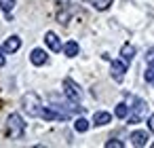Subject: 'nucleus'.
Here are the masks:
<instances>
[{
  "mask_svg": "<svg viewBox=\"0 0 154 148\" xmlns=\"http://www.w3.org/2000/svg\"><path fill=\"white\" fill-rule=\"evenodd\" d=\"M110 72H112V78H114V80H122V78H125V72H127V61L114 59L112 66H110Z\"/></svg>",
  "mask_w": 154,
  "mask_h": 148,
  "instance_id": "5",
  "label": "nucleus"
},
{
  "mask_svg": "<svg viewBox=\"0 0 154 148\" xmlns=\"http://www.w3.org/2000/svg\"><path fill=\"white\" fill-rule=\"evenodd\" d=\"M131 142H133V146H146L148 144V133L146 131H133Z\"/></svg>",
  "mask_w": 154,
  "mask_h": 148,
  "instance_id": "11",
  "label": "nucleus"
},
{
  "mask_svg": "<svg viewBox=\"0 0 154 148\" xmlns=\"http://www.w3.org/2000/svg\"><path fill=\"white\" fill-rule=\"evenodd\" d=\"M106 146H108V148H122L125 144H122L120 140H108V142H106Z\"/></svg>",
  "mask_w": 154,
  "mask_h": 148,
  "instance_id": "18",
  "label": "nucleus"
},
{
  "mask_svg": "<svg viewBox=\"0 0 154 148\" xmlns=\"http://www.w3.org/2000/svg\"><path fill=\"white\" fill-rule=\"evenodd\" d=\"M89 2L97 9V11H106V9H110V5H112V0H89Z\"/></svg>",
  "mask_w": 154,
  "mask_h": 148,
  "instance_id": "14",
  "label": "nucleus"
},
{
  "mask_svg": "<svg viewBox=\"0 0 154 148\" xmlns=\"http://www.w3.org/2000/svg\"><path fill=\"white\" fill-rule=\"evenodd\" d=\"M63 93L70 102H80L82 99V89L78 87V83H74L72 78H66L63 80Z\"/></svg>",
  "mask_w": 154,
  "mask_h": 148,
  "instance_id": "3",
  "label": "nucleus"
},
{
  "mask_svg": "<svg viewBox=\"0 0 154 148\" xmlns=\"http://www.w3.org/2000/svg\"><path fill=\"white\" fill-rule=\"evenodd\" d=\"M74 129H76L78 133H85V131L89 129V121H87L85 116H80V118H76V123H74Z\"/></svg>",
  "mask_w": 154,
  "mask_h": 148,
  "instance_id": "13",
  "label": "nucleus"
},
{
  "mask_svg": "<svg viewBox=\"0 0 154 148\" xmlns=\"http://www.w3.org/2000/svg\"><path fill=\"white\" fill-rule=\"evenodd\" d=\"M21 108L28 116H40V110H42V102L38 97V93L30 91L21 97Z\"/></svg>",
  "mask_w": 154,
  "mask_h": 148,
  "instance_id": "1",
  "label": "nucleus"
},
{
  "mask_svg": "<svg viewBox=\"0 0 154 148\" xmlns=\"http://www.w3.org/2000/svg\"><path fill=\"white\" fill-rule=\"evenodd\" d=\"M47 59H49V55H47L42 49H34V51L30 53V61H32L34 66H45Z\"/></svg>",
  "mask_w": 154,
  "mask_h": 148,
  "instance_id": "6",
  "label": "nucleus"
},
{
  "mask_svg": "<svg viewBox=\"0 0 154 148\" xmlns=\"http://www.w3.org/2000/svg\"><path fill=\"white\" fill-rule=\"evenodd\" d=\"M148 127H150V131L154 133V114H150V116H148Z\"/></svg>",
  "mask_w": 154,
  "mask_h": 148,
  "instance_id": "19",
  "label": "nucleus"
},
{
  "mask_svg": "<svg viewBox=\"0 0 154 148\" xmlns=\"http://www.w3.org/2000/svg\"><path fill=\"white\" fill-rule=\"evenodd\" d=\"M5 66V47H0V68Z\"/></svg>",
  "mask_w": 154,
  "mask_h": 148,
  "instance_id": "20",
  "label": "nucleus"
},
{
  "mask_svg": "<svg viewBox=\"0 0 154 148\" xmlns=\"http://www.w3.org/2000/svg\"><path fill=\"white\" fill-rule=\"evenodd\" d=\"M45 43H47V47L51 51H61V43H59V38H57L55 32H47L45 34Z\"/></svg>",
  "mask_w": 154,
  "mask_h": 148,
  "instance_id": "7",
  "label": "nucleus"
},
{
  "mask_svg": "<svg viewBox=\"0 0 154 148\" xmlns=\"http://www.w3.org/2000/svg\"><path fill=\"white\" fill-rule=\"evenodd\" d=\"M112 121V114L110 112H103V110H99V112H95L93 114V123L97 125V127H101V125H108Z\"/></svg>",
  "mask_w": 154,
  "mask_h": 148,
  "instance_id": "10",
  "label": "nucleus"
},
{
  "mask_svg": "<svg viewBox=\"0 0 154 148\" xmlns=\"http://www.w3.org/2000/svg\"><path fill=\"white\" fill-rule=\"evenodd\" d=\"M63 53H66V57H76L78 55V43H74V40L66 43L63 45Z\"/></svg>",
  "mask_w": 154,
  "mask_h": 148,
  "instance_id": "12",
  "label": "nucleus"
},
{
  "mask_svg": "<svg viewBox=\"0 0 154 148\" xmlns=\"http://www.w3.org/2000/svg\"><path fill=\"white\" fill-rule=\"evenodd\" d=\"M7 133H9L11 140L23 137V133H26V123H23V118H21L17 112L9 114V118H7Z\"/></svg>",
  "mask_w": 154,
  "mask_h": 148,
  "instance_id": "2",
  "label": "nucleus"
},
{
  "mask_svg": "<svg viewBox=\"0 0 154 148\" xmlns=\"http://www.w3.org/2000/svg\"><path fill=\"white\" fill-rule=\"evenodd\" d=\"M114 114H116L118 118H127V116H129V106H127V104H118L116 110H114Z\"/></svg>",
  "mask_w": 154,
  "mask_h": 148,
  "instance_id": "15",
  "label": "nucleus"
},
{
  "mask_svg": "<svg viewBox=\"0 0 154 148\" xmlns=\"http://www.w3.org/2000/svg\"><path fill=\"white\" fill-rule=\"evenodd\" d=\"M19 47H21V38L19 36H11V38L5 40V51L7 53H15V51H19Z\"/></svg>",
  "mask_w": 154,
  "mask_h": 148,
  "instance_id": "8",
  "label": "nucleus"
},
{
  "mask_svg": "<svg viewBox=\"0 0 154 148\" xmlns=\"http://www.w3.org/2000/svg\"><path fill=\"white\" fill-rule=\"evenodd\" d=\"M120 55H122V61L131 64V61H133V57H135V47H133V45H129V43H125V45H122V49H120Z\"/></svg>",
  "mask_w": 154,
  "mask_h": 148,
  "instance_id": "9",
  "label": "nucleus"
},
{
  "mask_svg": "<svg viewBox=\"0 0 154 148\" xmlns=\"http://www.w3.org/2000/svg\"><path fill=\"white\" fill-rule=\"evenodd\" d=\"M146 83H150V85H154V64H150L148 66V70H146Z\"/></svg>",
  "mask_w": 154,
  "mask_h": 148,
  "instance_id": "17",
  "label": "nucleus"
},
{
  "mask_svg": "<svg viewBox=\"0 0 154 148\" xmlns=\"http://www.w3.org/2000/svg\"><path fill=\"white\" fill-rule=\"evenodd\" d=\"M146 110H148V104L141 97H133V112L129 114V123H139L141 116L146 114Z\"/></svg>",
  "mask_w": 154,
  "mask_h": 148,
  "instance_id": "4",
  "label": "nucleus"
},
{
  "mask_svg": "<svg viewBox=\"0 0 154 148\" xmlns=\"http://www.w3.org/2000/svg\"><path fill=\"white\" fill-rule=\"evenodd\" d=\"M15 7V0H0V9H2L5 13H11Z\"/></svg>",
  "mask_w": 154,
  "mask_h": 148,
  "instance_id": "16",
  "label": "nucleus"
}]
</instances>
